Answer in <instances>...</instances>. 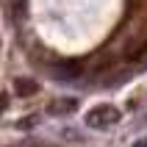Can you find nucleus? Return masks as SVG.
I'll return each mask as SVG.
<instances>
[{"instance_id":"1","label":"nucleus","mask_w":147,"mask_h":147,"mask_svg":"<svg viewBox=\"0 0 147 147\" xmlns=\"http://www.w3.org/2000/svg\"><path fill=\"white\" fill-rule=\"evenodd\" d=\"M117 122H119V111L114 106H97V108H92L89 114H86V125L89 128H97V131L111 128Z\"/></svg>"},{"instance_id":"2","label":"nucleus","mask_w":147,"mask_h":147,"mask_svg":"<svg viewBox=\"0 0 147 147\" xmlns=\"http://www.w3.org/2000/svg\"><path fill=\"white\" fill-rule=\"evenodd\" d=\"M81 72H83V64L81 61H58L56 67H53V78L56 81H75V78H81Z\"/></svg>"},{"instance_id":"3","label":"nucleus","mask_w":147,"mask_h":147,"mask_svg":"<svg viewBox=\"0 0 147 147\" xmlns=\"http://www.w3.org/2000/svg\"><path fill=\"white\" fill-rule=\"evenodd\" d=\"M75 108H78V103L72 97H58V100H53L47 106V114L50 117H67V114H72Z\"/></svg>"},{"instance_id":"4","label":"nucleus","mask_w":147,"mask_h":147,"mask_svg":"<svg viewBox=\"0 0 147 147\" xmlns=\"http://www.w3.org/2000/svg\"><path fill=\"white\" fill-rule=\"evenodd\" d=\"M14 89H17L20 97H33V94L39 92V83L31 81V78H17V81H14Z\"/></svg>"},{"instance_id":"5","label":"nucleus","mask_w":147,"mask_h":147,"mask_svg":"<svg viewBox=\"0 0 147 147\" xmlns=\"http://www.w3.org/2000/svg\"><path fill=\"white\" fill-rule=\"evenodd\" d=\"M36 122H39V117H28V119H20V122H17V128H22V131H28V128H33Z\"/></svg>"},{"instance_id":"6","label":"nucleus","mask_w":147,"mask_h":147,"mask_svg":"<svg viewBox=\"0 0 147 147\" xmlns=\"http://www.w3.org/2000/svg\"><path fill=\"white\" fill-rule=\"evenodd\" d=\"M133 147H147V136H142L139 142H133Z\"/></svg>"},{"instance_id":"7","label":"nucleus","mask_w":147,"mask_h":147,"mask_svg":"<svg viewBox=\"0 0 147 147\" xmlns=\"http://www.w3.org/2000/svg\"><path fill=\"white\" fill-rule=\"evenodd\" d=\"M142 58H147V45H144V47H142Z\"/></svg>"}]
</instances>
